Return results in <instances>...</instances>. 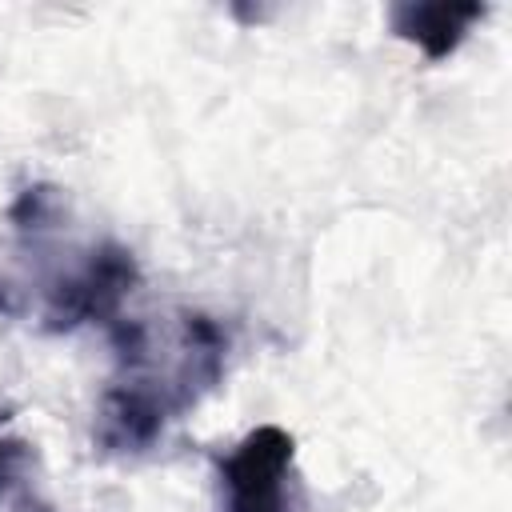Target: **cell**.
I'll use <instances>...</instances> for the list:
<instances>
[{
  "instance_id": "5",
  "label": "cell",
  "mask_w": 512,
  "mask_h": 512,
  "mask_svg": "<svg viewBox=\"0 0 512 512\" xmlns=\"http://www.w3.org/2000/svg\"><path fill=\"white\" fill-rule=\"evenodd\" d=\"M0 512H56L40 476V456L16 432H0Z\"/></svg>"
},
{
  "instance_id": "3",
  "label": "cell",
  "mask_w": 512,
  "mask_h": 512,
  "mask_svg": "<svg viewBox=\"0 0 512 512\" xmlns=\"http://www.w3.org/2000/svg\"><path fill=\"white\" fill-rule=\"evenodd\" d=\"M224 512H304L296 484V440L280 424H260L220 460Z\"/></svg>"
},
{
  "instance_id": "4",
  "label": "cell",
  "mask_w": 512,
  "mask_h": 512,
  "mask_svg": "<svg viewBox=\"0 0 512 512\" xmlns=\"http://www.w3.org/2000/svg\"><path fill=\"white\" fill-rule=\"evenodd\" d=\"M484 4H392L388 24L400 40L416 44L428 60H444L460 48L468 28L484 16Z\"/></svg>"
},
{
  "instance_id": "1",
  "label": "cell",
  "mask_w": 512,
  "mask_h": 512,
  "mask_svg": "<svg viewBox=\"0 0 512 512\" xmlns=\"http://www.w3.org/2000/svg\"><path fill=\"white\" fill-rule=\"evenodd\" d=\"M0 316L40 332L112 324L140 284L136 256L112 236H76L56 184H28L8 208Z\"/></svg>"
},
{
  "instance_id": "2",
  "label": "cell",
  "mask_w": 512,
  "mask_h": 512,
  "mask_svg": "<svg viewBox=\"0 0 512 512\" xmlns=\"http://www.w3.org/2000/svg\"><path fill=\"white\" fill-rule=\"evenodd\" d=\"M112 372L96 404L92 440L104 456H140L164 440L228 368V332L196 308L116 316L108 324Z\"/></svg>"
}]
</instances>
